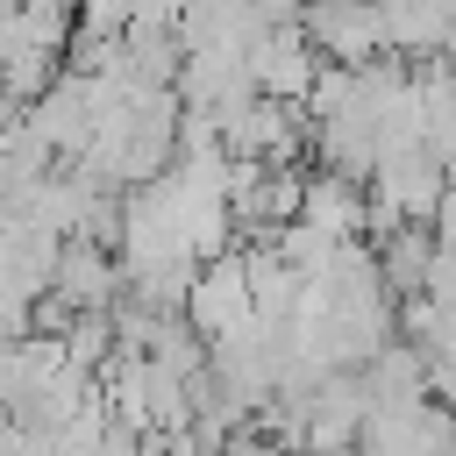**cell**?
Masks as SVG:
<instances>
[{"instance_id": "cell-1", "label": "cell", "mask_w": 456, "mask_h": 456, "mask_svg": "<svg viewBox=\"0 0 456 456\" xmlns=\"http://www.w3.org/2000/svg\"><path fill=\"white\" fill-rule=\"evenodd\" d=\"M178 321H185L200 342H221V335H235V328L256 321V314H249V264H242V249H221V256H207V264L192 271V292H185Z\"/></svg>"}, {"instance_id": "cell-2", "label": "cell", "mask_w": 456, "mask_h": 456, "mask_svg": "<svg viewBox=\"0 0 456 456\" xmlns=\"http://www.w3.org/2000/svg\"><path fill=\"white\" fill-rule=\"evenodd\" d=\"M314 78H321V57H314L306 28H299V21H271V28L256 36V50H249V86H256V100L306 107Z\"/></svg>"}, {"instance_id": "cell-3", "label": "cell", "mask_w": 456, "mask_h": 456, "mask_svg": "<svg viewBox=\"0 0 456 456\" xmlns=\"http://www.w3.org/2000/svg\"><path fill=\"white\" fill-rule=\"evenodd\" d=\"M299 221H306L314 235H328V242H363V235H370V192H363L356 178L321 171V178H306V192H299Z\"/></svg>"}, {"instance_id": "cell-4", "label": "cell", "mask_w": 456, "mask_h": 456, "mask_svg": "<svg viewBox=\"0 0 456 456\" xmlns=\"http://www.w3.org/2000/svg\"><path fill=\"white\" fill-rule=\"evenodd\" d=\"M342 456H356V449H342Z\"/></svg>"}]
</instances>
